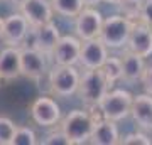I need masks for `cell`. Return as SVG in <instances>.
I'll return each instance as SVG.
<instances>
[{
	"label": "cell",
	"instance_id": "cell-11",
	"mask_svg": "<svg viewBox=\"0 0 152 145\" xmlns=\"http://www.w3.org/2000/svg\"><path fill=\"white\" fill-rule=\"evenodd\" d=\"M29 29H31V26L26 20V17L22 15L20 12H15V14H10L9 17L4 19V31H2L0 39L5 46L20 47L26 41V37H27Z\"/></svg>",
	"mask_w": 152,
	"mask_h": 145
},
{
	"label": "cell",
	"instance_id": "cell-26",
	"mask_svg": "<svg viewBox=\"0 0 152 145\" xmlns=\"http://www.w3.org/2000/svg\"><path fill=\"white\" fill-rule=\"evenodd\" d=\"M140 22L152 27V0H144L142 2V10H140Z\"/></svg>",
	"mask_w": 152,
	"mask_h": 145
},
{
	"label": "cell",
	"instance_id": "cell-7",
	"mask_svg": "<svg viewBox=\"0 0 152 145\" xmlns=\"http://www.w3.org/2000/svg\"><path fill=\"white\" fill-rule=\"evenodd\" d=\"M59 27L53 20H49L41 24V26H31L26 39H31V44H27V47H34L44 54H51V51L56 46V42L59 41Z\"/></svg>",
	"mask_w": 152,
	"mask_h": 145
},
{
	"label": "cell",
	"instance_id": "cell-22",
	"mask_svg": "<svg viewBox=\"0 0 152 145\" xmlns=\"http://www.w3.org/2000/svg\"><path fill=\"white\" fill-rule=\"evenodd\" d=\"M37 137L29 127H15V133L12 138V145H36Z\"/></svg>",
	"mask_w": 152,
	"mask_h": 145
},
{
	"label": "cell",
	"instance_id": "cell-14",
	"mask_svg": "<svg viewBox=\"0 0 152 145\" xmlns=\"http://www.w3.org/2000/svg\"><path fill=\"white\" fill-rule=\"evenodd\" d=\"M20 14L26 17L29 26H41L44 22L53 20L54 10L49 0H26L20 7Z\"/></svg>",
	"mask_w": 152,
	"mask_h": 145
},
{
	"label": "cell",
	"instance_id": "cell-20",
	"mask_svg": "<svg viewBox=\"0 0 152 145\" xmlns=\"http://www.w3.org/2000/svg\"><path fill=\"white\" fill-rule=\"evenodd\" d=\"M54 14L68 19H75L85 7L83 0H49Z\"/></svg>",
	"mask_w": 152,
	"mask_h": 145
},
{
	"label": "cell",
	"instance_id": "cell-8",
	"mask_svg": "<svg viewBox=\"0 0 152 145\" xmlns=\"http://www.w3.org/2000/svg\"><path fill=\"white\" fill-rule=\"evenodd\" d=\"M103 24L102 12L96 7H83L81 12L75 17V34L80 41L96 39Z\"/></svg>",
	"mask_w": 152,
	"mask_h": 145
},
{
	"label": "cell",
	"instance_id": "cell-18",
	"mask_svg": "<svg viewBox=\"0 0 152 145\" xmlns=\"http://www.w3.org/2000/svg\"><path fill=\"white\" fill-rule=\"evenodd\" d=\"M120 61H122V79L129 83L140 81V76L145 69V58L125 49L124 54L120 56Z\"/></svg>",
	"mask_w": 152,
	"mask_h": 145
},
{
	"label": "cell",
	"instance_id": "cell-3",
	"mask_svg": "<svg viewBox=\"0 0 152 145\" xmlns=\"http://www.w3.org/2000/svg\"><path fill=\"white\" fill-rule=\"evenodd\" d=\"M132 98H134V95L127 90H112L110 88L107 95L100 100L96 108L103 118L112 120V122H122L130 113Z\"/></svg>",
	"mask_w": 152,
	"mask_h": 145
},
{
	"label": "cell",
	"instance_id": "cell-5",
	"mask_svg": "<svg viewBox=\"0 0 152 145\" xmlns=\"http://www.w3.org/2000/svg\"><path fill=\"white\" fill-rule=\"evenodd\" d=\"M49 73V90L54 96L69 98L76 93L78 83H80V71L76 66H59L54 64V68Z\"/></svg>",
	"mask_w": 152,
	"mask_h": 145
},
{
	"label": "cell",
	"instance_id": "cell-4",
	"mask_svg": "<svg viewBox=\"0 0 152 145\" xmlns=\"http://www.w3.org/2000/svg\"><path fill=\"white\" fill-rule=\"evenodd\" d=\"M130 29H132V20L125 19L124 15H110L107 19H103L98 39L108 49H122L127 44Z\"/></svg>",
	"mask_w": 152,
	"mask_h": 145
},
{
	"label": "cell",
	"instance_id": "cell-32",
	"mask_svg": "<svg viewBox=\"0 0 152 145\" xmlns=\"http://www.w3.org/2000/svg\"><path fill=\"white\" fill-rule=\"evenodd\" d=\"M0 83H2V79H0Z\"/></svg>",
	"mask_w": 152,
	"mask_h": 145
},
{
	"label": "cell",
	"instance_id": "cell-13",
	"mask_svg": "<svg viewBox=\"0 0 152 145\" xmlns=\"http://www.w3.org/2000/svg\"><path fill=\"white\" fill-rule=\"evenodd\" d=\"M80 47H81V41L76 36H61L49 56L53 58L54 64L76 66L78 56H80Z\"/></svg>",
	"mask_w": 152,
	"mask_h": 145
},
{
	"label": "cell",
	"instance_id": "cell-2",
	"mask_svg": "<svg viewBox=\"0 0 152 145\" xmlns=\"http://www.w3.org/2000/svg\"><path fill=\"white\" fill-rule=\"evenodd\" d=\"M110 90L108 83L105 79L103 73L98 69H85L83 74H80V83L76 88V93L85 105L95 108L100 103V100L107 95Z\"/></svg>",
	"mask_w": 152,
	"mask_h": 145
},
{
	"label": "cell",
	"instance_id": "cell-16",
	"mask_svg": "<svg viewBox=\"0 0 152 145\" xmlns=\"http://www.w3.org/2000/svg\"><path fill=\"white\" fill-rule=\"evenodd\" d=\"M20 76V47L5 46L0 51V79L12 81Z\"/></svg>",
	"mask_w": 152,
	"mask_h": 145
},
{
	"label": "cell",
	"instance_id": "cell-30",
	"mask_svg": "<svg viewBox=\"0 0 152 145\" xmlns=\"http://www.w3.org/2000/svg\"><path fill=\"white\" fill-rule=\"evenodd\" d=\"M105 2H107V4H112V5H118L122 0H105Z\"/></svg>",
	"mask_w": 152,
	"mask_h": 145
},
{
	"label": "cell",
	"instance_id": "cell-29",
	"mask_svg": "<svg viewBox=\"0 0 152 145\" xmlns=\"http://www.w3.org/2000/svg\"><path fill=\"white\" fill-rule=\"evenodd\" d=\"M7 2H10L12 5H15V7H20L22 4L26 2V0H7Z\"/></svg>",
	"mask_w": 152,
	"mask_h": 145
},
{
	"label": "cell",
	"instance_id": "cell-28",
	"mask_svg": "<svg viewBox=\"0 0 152 145\" xmlns=\"http://www.w3.org/2000/svg\"><path fill=\"white\" fill-rule=\"evenodd\" d=\"M105 0H83V4H85V7H96L100 5V4H103Z\"/></svg>",
	"mask_w": 152,
	"mask_h": 145
},
{
	"label": "cell",
	"instance_id": "cell-31",
	"mask_svg": "<svg viewBox=\"0 0 152 145\" xmlns=\"http://www.w3.org/2000/svg\"><path fill=\"white\" fill-rule=\"evenodd\" d=\"M2 31H4V19L0 17V37H2Z\"/></svg>",
	"mask_w": 152,
	"mask_h": 145
},
{
	"label": "cell",
	"instance_id": "cell-19",
	"mask_svg": "<svg viewBox=\"0 0 152 145\" xmlns=\"http://www.w3.org/2000/svg\"><path fill=\"white\" fill-rule=\"evenodd\" d=\"M100 71L103 73L108 86L112 88L117 81L122 79V61H120V56H107L105 63L100 66Z\"/></svg>",
	"mask_w": 152,
	"mask_h": 145
},
{
	"label": "cell",
	"instance_id": "cell-6",
	"mask_svg": "<svg viewBox=\"0 0 152 145\" xmlns=\"http://www.w3.org/2000/svg\"><path fill=\"white\" fill-rule=\"evenodd\" d=\"M49 54H44L34 47L20 46V76L32 81H39L48 74Z\"/></svg>",
	"mask_w": 152,
	"mask_h": 145
},
{
	"label": "cell",
	"instance_id": "cell-25",
	"mask_svg": "<svg viewBox=\"0 0 152 145\" xmlns=\"http://www.w3.org/2000/svg\"><path fill=\"white\" fill-rule=\"evenodd\" d=\"M41 144H44V145H71V142H69V138L66 137L64 132L58 127L56 130L49 132V133L44 137V140Z\"/></svg>",
	"mask_w": 152,
	"mask_h": 145
},
{
	"label": "cell",
	"instance_id": "cell-24",
	"mask_svg": "<svg viewBox=\"0 0 152 145\" xmlns=\"http://www.w3.org/2000/svg\"><path fill=\"white\" fill-rule=\"evenodd\" d=\"M118 144L122 145H151L152 138L144 132H134V133L125 135L124 138L118 140Z\"/></svg>",
	"mask_w": 152,
	"mask_h": 145
},
{
	"label": "cell",
	"instance_id": "cell-17",
	"mask_svg": "<svg viewBox=\"0 0 152 145\" xmlns=\"http://www.w3.org/2000/svg\"><path fill=\"white\" fill-rule=\"evenodd\" d=\"M130 115L140 128L152 130V95L144 93L132 98Z\"/></svg>",
	"mask_w": 152,
	"mask_h": 145
},
{
	"label": "cell",
	"instance_id": "cell-23",
	"mask_svg": "<svg viewBox=\"0 0 152 145\" xmlns=\"http://www.w3.org/2000/svg\"><path fill=\"white\" fill-rule=\"evenodd\" d=\"M17 125L7 117H0V145H12Z\"/></svg>",
	"mask_w": 152,
	"mask_h": 145
},
{
	"label": "cell",
	"instance_id": "cell-21",
	"mask_svg": "<svg viewBox=\"0 0 152 145\" xmlns=\"http://www.w3.org/2000/svg\"><path fill=\"white\" fill-rule=\"evenodd\" d=\"M142 2L144 0H122L118 5L120 15H124L125 19L135 22L140 19V10H142Z\"/></svg>",
	"mask_w": 152,
	"mask_h": 145
},
{
	"label": "cell",
	"instance_id": "cell-9",
	"mask_svg": "<svg viewBox=\"0 0 152 145\" xmlns=\"http://www.w3.org/2000/svg\"><path fill=\"white\" fill-rule=\"evenodd\" d=\"M31 118L39 127H56L61 120V108L56 100L41 96L31 105Z\"/></svg>",
	"mask_w": 152,
	"mask_h": 145
},
{
	"label": "cell",
	"instance_id": "cell-1",
	"mask_svg": "<svg viewBox=\"0 0 152 145\" xmlns=\"http://www.w3.org/2000/svg\"><path fill=\"white\" fill-rule=\"evenodd\" d=\"M102 117V115H100ZM95 115L83 110H73L66 115L64 118L61 117L59 120V128L66 133V137L69 138L71 145L73 144H85L90 140L91 135V128L95 123Z\"/></svg>",
	"mask_w": 152,
	"mask_h": 145
},
{
	"label": "cell",
	"instance_id": "cell-15",
	"mask_svg": "<svg viewBox=\"0 0 152 145\" xmlns=\"http://www.w3.org/2000/svg\"><path fill=\"white\" fill-rule=\"evenodd\" d=\"M118 140H120V133H118L117 122L107 120L103 117L95 118L91 135H90L88 142H91L95 145H117Z\"/></svg>",
	"mask_w": 152,
	"mask_h": 145
},
{
	"label": "cell",
	"instance_id": "cell-12",
	"mask_svg": "<svg viewBox=\"0 0 152 145\" xmlns=\"http://www.w3.org/2000/svg\"><path fill=\"white\" fill-rule=\"evenodd\" d=\"M125 49L139 54L142 58H149L152 54V27L140 20L132 22V29Z\"/></svg>",
	"mask_w": 152,
	"mask_h": 145
},
{
	"label": "cell",
	"instance_id": "cell-10",
	"mask_svg": "<svg viewBox=\"0 0 152 145\" xmlns=\"http://www.w3.org/2000/svg\"><path fill=\"white\" fill-rule=\"evenodd\" d=\"M108 56V47L100 39H88L81 41L80 56H78V66L85 69H98L105 63Z\"/></svg>",
	"mask_w": 152,
	"mask_h": 145
},
{
	"label": "cell",
	"instance_id": "cell-27",
	"mask_svg": "<svg viewBox=\"0 0 152 145\" xmlns=\"http://www.w3.org/2000/svg\"><path fill=\"white\" fill-rule=\"evenodd\" d=\"M140 83L144 86V91L152 95V66H145V69L140 76Z\"/></svg>",
	"mask_w": 152,
	"mask_h": 145
}]
</instances>
